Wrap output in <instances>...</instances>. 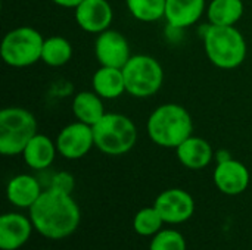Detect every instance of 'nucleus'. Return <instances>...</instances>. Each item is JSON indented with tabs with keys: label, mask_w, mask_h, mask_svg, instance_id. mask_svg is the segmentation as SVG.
Returning a JSON list of instances; mask_svg holds the SVG:
<instances>
[{
	"label": "nucleus",
	"mask_w": 252,
	"mask_h": 250,
	"mask_svg": "<svg viewBox=\"0 0 252 250\" xmlns=\"http://www.w3.org/2000/svg\"><path fill=\"white\" fill-rule=\"evenodd\" d=\"M28 211L34 228L50 240H61L71 236L78 228L81 220L80 208L71 194L50 187L43 190Z\"/></svg>",
	"instance_id": "nucleus-1"
},
{
	"label": "nucleus",
	"mask_w": 252,
	"mask_h": 250,
	"mask_svg": "<svg viewBox=\"0 0 252 250\" xmlns=\"http://www.w3.org/2000/svg\"><path fill=\"white\" fill-rule=\"evenodd\" d=\"M146 133L157 146L177 149L186 139L193 136V119L182 105L164 103L149 115Z\"/></svg>",
	"instance_id": "nucleus-2"
},
{
	"label": "nucleus",
	"mask_w": 252,
	"mask_h": 250,
	"mask_svg": "<svg viewBox=\"0 0 252 250\" xmlns=\"http://www.w3.org/2000/svg\"><path fill=\"white\" fill-rule=\"evenodd\" d=\"M202 40L208 60L220 69H235L247 59V40L236 27L210 24L204 29Z\"/></svg>",
	"instance_id": "nucleus-3"
},
{
	"label": "nucleus",
	"mask_w": 252,
	"mask_h": 250,
	"mask_svg": "<svg viewBox=\"0 0 252 250\" xmlns=\"http://www.w3.org/2000/svg\"><path fill=\"white\" fill-rule=\"evenodd\" d=\"M94 147L108 156H121L128 153L137 141L136 124L123 113L106 112L99 122L93 125Z\"/></svg>",
	"instance_id": "nucleus-4"
},
{
	"label": "nucleus",
	"mask_w": 252,
	"mask_h": 250,
	"mask_svg": "<svg viewBox=\"0 0 252 250\" xmlns=\"http://www.w3.org/2000/svg\"><path fill=\"white\" fill-rule=\"evenodd\" d=\"M35 134L37 121L30 111L21 106H9L0 111V153L3 156L22 155Z\"/></svg>",
	"instance_id": "nucleus-5"
},
{
	"label": "nucleus",
	"mask_w": 252,
	"mask_h": 250,
	"mask_svg": "<svg viewBox=\"0 0 252 250\" xmlns=\"http://www.w3.org/2000/svg\"><path fill=\"white\" fill-rule=\"evenodd\" d=\"M44 37L32 27L22 25L4 34L0 44L1 60L12 68H27L41 60Z\"/></svg>",
	"instance_id": "nucleus-6"
},
{
	"label": "nucleus",
	"mask_w": 252,
	"mask_h": 250,
	"mask_svg": "<svg viewBox=\"0 0 252 250\" xmlns=\"http://www.w3.org/2000/svg\"><path fill=\"white\" fill-rule=\"evenodd\" d=\"M126 90L136 99H148L157 94L164 84L162 65L149 55H131L123 66Z\"/></svg>",
	"instance_id": "nucleus-7"
},
{
	"label": "nucleus",
	"mask_w": 252,
	"mask_h": 250,
	"mask_svg": "<svg viewBox=\"0 0 252 250\" xmlns=\"http://www.w3.org/2000/svg\"><path fill=\"white\" fill-rule=\"evenodd\" d=\"M55 141L62 158L68 161L81 159L94 147L93 127L80 121L71 122L59 131Z\"/></svg>",
	"instance_id": "nucleus-8"
},
{
	"label": "nucleus",
	"mask_w": 252,
	"mask_h": 250,
	"mask_svg": "<svg viewBox=\"0 0 252 250\" xmlns=\"http://www.w3.org/2000/svg\"><path fill=\"white\" fill-rule=\"evenodd\" d=\"M94 56L100 66L123 69V66L131 57L130 43L121 32L109 28L96 35Z\"/></svg>",
	"instance_id": "nucleus-9"
},
{
	"label": "nucleus",
	"mask_w": 252,
	"mask_h": 250,
	"mask_svg": "<svg viewBox=\"0 0 252 250\" xmlns=\"http://www.w3.org/2000/svg\"><path fill=\"white\" fill-rule=\"evenodd\" d=\"M154 206L165 224H183L189 221L195 212L193 197L182 189H168L162 192L155 199Z\"/></svg>",
	"instance_id": "nucleus-10"
},
{
	"label": "nucleus",
	"mask_w": 252,
	"mask_h": 250,
	"mask_svg": "<svg viewBox=\"0 0 252 250\" xmlns=\"http://www.w3.org/2000/svg\"><path fill=\"white\" fill-rule=\"evenodd\" d=\"M77 25L89 34H100L111 28L114 9L108 0H83L75 9Z\"/></svg>",
	"instance_id": "nucleus-11"
},
{
	"label": "nucleus",
	"mask_w": 252,
	"mask_h": 250,
	"mask_svg": "<svg viewBox=\"0 0 252 250\" xmlns=\"http://www.w3.org/2000/svg\"><path fill=\"white\" fill-rule=\"evenodd\" d=\"M213 178L216 187L221 193L227 196H238L248 189L251 175L242 162L232 158L223 162H217Z\"/></svg>",
	"instance_id": "nucleus-12"
},
{
	"label": "nucleus",
	"mask_w": 252,
	"mask_h": 250,
	"mask_svg": "<svg viewBox=\"0 0 252 250\" xmlns=\"http://www.w3.org/2000/svg\"><path fill=\"white\" fill-rule=\"evenodd\" d=\"M34 225L31 218L18 212H9L0 218V249H21L30 239Z\"/></svg>",
	"instance_id": "nucleus-13"
},
{
	"label": "nucleus",
	"mask_w": 252,
	"mask_h": 250,
	"mask_svg": "<svg viewBox=\"0 0 252 250\" xmlns=\"http://www.w3.org/2000/svg\"><path fill=\"white\" fill-rule=\"evenodd\" d=\"M205 12V0H167L164 19L170 28L182 31L195 25Z\"/></svg>",
	"instance_id": "nucleus-14"
},
{
	"label": "nucleus",
	"mask_w": 252,
	"mask_h": 250,
	"mask_svg": "<svg viewBox=\"0 0 252 250\" xmlns=\"http://www.w3.org/2000/svg\"><path fill=\"white\" fill-rule=\"evenodd\" d=\"M176 155L179 162L188 169H204L216 156L211 144L205 139L196 136H190L189 139H186L176 149Z\"/></svg>",
	"instance_id": "nucleus-15"
},
{
	"label": "nucleus",
	"mask_w": 252,
	"mask_h": 250,
	"mask_svg": "<svg viewBox=\"0 0 252 250\" xmlns=\"http://www.w3.org/2000/svg\"><path fill=\"white\" fill-rule=\"evenodd\" d=\"M56 153H58L56 141H53L50 137L44 134L37 133L25 146L22 152V158L28 168L34 171H44L53 164Z\"/></svg>",
	"instance_id": "nucleus-16"
},
{
	"label": "nucleus",
	"mask_w": 252,
	"mask_h": 250,
	"mask_svg": "<svg viewBox=\"0 0 252 250\" xmlns=\"http://www.w3.org/2000/svg\"><path fill=\"white\" fill-rule=\"evenodd\" d=\"M43 193L40 181L34 175L19 174L15 175L6 187L7 200L16 208H27L30 209L35 200Z\"/></svg>",
	"instance_id": "nucleus-17"
},
{
	"label": "nucleus",
	"mask_w": 252,
	"mask_h": 250,
	"mask_svg": "<svg viewBox=\"0 0 252 250\" xmlns=\"http://www.w3.org/2000/svg\"><path fill=\"white\" fill-rule=\"evenodd\" d=\"M93 91L97 93L103 100H114L121 97L126 90V81L123 69L111 68V66H100L92 78Z\"/></svg>",
	"instance_id": "nucleus-18"
},
{
	"label": "nucleus",
	"mask_w": 252,
	"mask_h": 250,
	"mask_svg": "<svg viewBox=\"0 0 252 250\" xmlns=\"http://www.w3.org/2000/svg\"><path fill=\"white\" fill-rule=\"evenodd\" d=\"M72 113L77 121L87 125H94L106 113L103 106V99L92 91H80L72 99Z\"/></svg>",
	"instance_id": "nucleus-19"
},
{
	"label": "nucleus",
	"mask_w": 252,
	"mask_h": 250,
	"mask_svg": "<svg viewBox=\"0 0 252 250\" xmlns=\"http://www.w3.org/2000/svg\"><path fill=\"white\" fill-rule=\"evenodd\" d=\"M245 6L242 0H211L207 4V18L213 25L235 27L242 15Z\"/></svg>",
	"instance_id": "nucleus-20"
},
{
	"label": "nucleus",
	"mask_w": 252,
	"mask_h": 250,
	"mask_svg": "<svg viewBox=\"0 0 252 250\" xmlns=\"http://www.w3.org/2000/svg\"><path fill=\"white\" fill-rule=\"evenodd\" d=\"M72 57V44L62 35H50L44 38L41 50V62L47 66L59 68L66 65Z\"/></svg>",
	"instance_id": "nucleus-21"
},
{
	"label": "nucleus",
	"mask_w": 252,
	"mask_h": 250,
	"mask_svg": "<svg viewBox=\"0 0 252 250\" xmlns=\"http://www.w3.org/2000/svg\"><path fill=\"white\" fill-rule=\"evenodd\" d=\"M167 0H126L130 15L145 24L157 22L165 16Z\"/></svg>",
	"instance_id": "nucleus-22"
},
{
	"label": "nucleus",
	"mask_w": 252,
	"mask_h": 250,
	"mask_svg": "<svg viewBox=\"0 0 252 250\" xmlns=\"http://www.w3.org/2000/svg\"><path fill=\"white\" fill-rule=\"evenodd\" d=\"M164 220L157 211L155 206L140 209L133 220V228L139 236L143 237H154L158 231L162 230Z\"/></svg>",
	"instance_id": "nucleus-23"
},
{
	"label": "nucleus",
	"mask_w": 252,
	"mask_h": 250,
	"mask_svg": "<svg viewBox=\"0 0 252 250\" xmlns=\"http://www.w3.org/2000/svg\"><path fill=\"white\" fill-rule=\"evenodd\" d=\"M149 250H186V240L176 230H161L152 237Z\"/></svg>",
	"instance_id": "nucleus-24"
},
{
	"label": "nucleus",
	"mask_w": 252,
	"mask_h": 250,
	"mask_svg": "<svg viewBox=\"0 0 252 250\" xmlns=\"http://www.w3.org/2000/svg\"><path fill=\"white\" fill-rule=\"evenodd\" d=\"M50 189H55L58 192H62V193H68L71 194L74 187H75V181H74V177L66 172V171H61V172H56L52 180H50Z\"/></svg>",
	"instance_id": "nucleus-25"
},
{
	"label": "nucleus",
	"mask_w": 252,
	"mask_h": 250,
	"mask_svg": "<svg viewBox=\"0 0 252 250\" xmlns=\"http://www.w3.org/2000/svg\"><path fill=\"white\" fill-rule=\"evenodd\" d=\"M53 4L59 6V7H65V9H75L83 0H50Z\"/></svg>",
	"instance_id": "nucleus-26"
},
{
	"label": "nucleus",
	"mask_w": 252,
	"mask_h": 250,
	"mask_svg": "<svg viewBox=\"0 0 252 250\" xmlns=\"http://www.w3.org/2000/svg\"><path fill=\"white\" fill-rule=\"evenodd\" d=\"M214 158L217 159V162H223V161L232 159V156H230V153H229L227 150H220V152H217Z\"/></svg>",
	"instance_id": "nucleus-27"
}]
</instances>
